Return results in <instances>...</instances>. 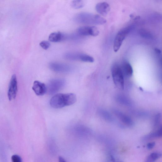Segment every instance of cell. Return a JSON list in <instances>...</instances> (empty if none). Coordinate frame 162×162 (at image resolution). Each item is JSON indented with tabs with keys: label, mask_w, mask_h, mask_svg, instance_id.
Returning <instances> with one entry per match:
<instances>
[{
	"label": "cell",
	"mask_w": 162,
	"mask_h": 162,
	"mask_svg": "<svg viewBox=\"0 0 162 162\" xmlns=\"http://www.w3.org/2000/svg\"><path fill=\"white\" fill-rule=\"evenodd\" d=\"M76 100V96L74 93H58L51 98L50 104L54 109H61L74 104Z\"/></svg>",
	"instance_id": "1"
},
{
	"label": "cell",
	"mask_w": 162,
	"mask_h": 162,
	"mask_svg": "<svg viewBox=\"0 0 162 162\" xmlns=\"http://www.w3.org/2000/svg\"><path fill=\"white\" fill-rule=\"evenodd\" d=\"M74 20L81 24L93 25H102L107 22L106 20L102 16L88 13L78 14L75 16Z\"/></svg>",
	"instance_id": "2"
},
{
	"label": "cell",
	"mask_w": 162,
	"mask_h": 162,
	"mask_svg": "<svg viewBox=\"0 0 162 162\" xmlns=\"http://www.w3.org/2000/svg\"><path fill=\"white\" fill-rule=\"evenodd\" d=\"M112 74L113 81L116 87L120 90L124 88V76L120 65L115 64L112 68Z\"/></svg>",
	"instance_id": "3"
},
{
	"label": "cell",
	"mask_w": 162,
	"mask_h": 162,
	"mask_svg": "<svg viewBox=\"0 0 162 162\" xmlns=\"http://www.w3.org/2000/svg\"><path fill=\"white\" fill-rule=\"evenodd\" d=\"M133 28L132 26H129L122 29L118 33L115 38L113 47L115 52L119 50L126 37Z\"/></svg>",
	"instance_id": "4"
},
{
	"label": "cell",
	"mask_w": 162,
	"mask_h": 162,
	"mask_svg": "<svg viewBox=\"0 0 162 162\" xmlns=\"http://www.w3.org/2000/svg\"><path fill=\"white\" fill-rule=\"evenodd\" d=\"M65 81L63 79H57L52 80L49 82L47 87V92L49 95H53L64 87Z\"/></svg>",
	"instance_id": "5"
},
{
	"label": "cell",
	"mask_w": 162,
	"mask_h": 162,
	"mask_svg": "<svg viewBox=\"0 0 162 162\" xmlns=\"http://www.w3.org/2000/svg\"><path fill=\"white\" fill-rule=\"evenodd\" d=\"M18 91L17 78L16 75L14 74L11 77L8 92V98L10 101L15 98Z\"/></svg>",
	"instance_id": "6"
},
{
	"label": "cell",
	"mask_w": 162,
	"mask_h": 162,
	"mask_svg": "<svg viewBox=\"0 0 162 162\" xmlns=\"http://www.w3.org/2000/svg\"><path fill=\"white\" fill-rule=\"evenodd\" d=\"M77 32L83 37L88 36H98L99 34L98 30L95 26L81 27L78 29Z\"/></svg>",
	"instance_id": "7"
},
{
	"label": "cell",
	"mask_w": 162,
	"mask_h": 162,
	"mask_svg": "<svg viewBox=\"0 0 162 162\" xmlns=\"http://www.w3.org/2000/svg\"><path fill=\"white\" fill-rule=\"evenodd\" d=\"M50 69L56 72L66 73L70 72L72 67L69 65L58 62H53L49 64Z\"/></svg>",
	"instance_id": "8"
},
{
	"label": "cell",
	"mask_w": 162,
	"mask_h": 162,
	"mask_svg": "<svg viewBox=\"0 0 162 162\" xmlns=\"http://www.w3.org/2000/svg\"><path fill=\"white\" fill-rule=\"evenodd\" d=\"M32 90L38 96L43 95L47 92V87L45 84L38 81H35L33 84Z\"/></svg>",
	"instance_id": "9"
},
{
	"label": "cell",
	"mask_w": 162,
	"mask_h": 162,
	"mask_svg": "<svg viewBox=\"0 0 162 162\" xmlns=\"http://www.w3.org/2000/svg\"><path fill=\"white\" fill-rule=\"evenodd\" d=\"M68 35L60 32H53L49 35L48 40L53 42H61L68 40Z\"/></svg>",
	"instance_id": "10"
},
{
	"label": "cell",
	"mask_w": 162,
	"mask_h": 162,
	"mask_svg": "<svg viewBox=\"0 0 162 162\" xmlns=\"http://www.w3.org/2000/svg\"><path fill=\"white\" fill-rule=\"evenodd\" d=\"M95 8L97 12L101 15L106 16L109 13L110 7L107 3L102 2L98 3L96 5Z\"/></svg>",
	"instance_id": "11"
},
{
	"label": "cell",
	"mask_w": 162,
	"mask_h": 162,
	"mask_svg": "<svg viewBox=\"0 0 162 162\" xmlns=\"http://www.w3.org/2000/svg\"><path fill=\"white\" fill-rule=\"evenodd\" d=\"M121 68L124 76L130 77L133 74V70L131 65L128 62L124 61L121 65Z\"/></svg>",
	"instance_id": "12"
},
{
	"label": "cell",
	"mask_w": 162,
	"mask_h": 162,
	"mask_svg": "<svg viewBox=\"0 0 162 162\" xmlns=\"http://www.w3.org/2000/svg\"><path fill=\"white\" fill-rule=\"evenodd\" d=\"M82 53L77 52H69L65 54V59L72 61H80Z\"/></svg>",
	"instance_id": "13"
},
{
	"label": "cell",
	"mask_w": 162,
	"mask_h": 162,
	"mask_svg": "<svg viewBox=\"0 0 162 162\" xmlns=\"http://www.w3.org/2000/svg\"><path fill=\"white\" fill-rule=\"evenodd\" d=\"M162 131L161 128L159 129L157 131L147 135L142 138L143 141H146L152 139L159 137L161 136Z\"/></svg>",
	"instance_id": "14"
},
{
	"label": "cell",
	"mask_w": 162,
	"mask_h": 162,
	"mask_svg": "<svg viewBox=\"0 0 162 162\" xmlns=\"http://www.w3.org/2000/svg\"><path fill=\"white\" fill-rule=\"evenodd\" d=\"M161 156V154L158 152L151 153L147 158L145 162H154Z\"/></svg>",
	"instance_id": "15"
},
{
	"label": "cell",
	"mask_w": 162,
	"mask_h": 162,
	"mask_svg": "<svg viewBox=\"0 0 162 162\" xmlns=\"http://www.w3.org/2000/svg\"><path fill=\"white\" fill-rule=\"evenodd\" d=\"M85 5L84 1L81 0H76L73 1L71 3V7L75 9H79L83 8Z\"/></svg>",
	"instance_id": "16"
},
{
	"label": "cell",
	"mask_w": 162,
	"mask_h": 162,
	"mask_svg": "<svg viewBox=\"0 0 162 162\" xmlns=\"http://www.w3.org/2000/svg\"><path fill=\"white\" fill-rule=\"evenodd\" d=\"M118 114L120 118L124 123L129 126H131L132 125V122L129 117L120 113H118Z\"/></svg>",
	"instance_id": "17"
},
{
	"label": "cell",
	"mask_w": 162,
	"mask_h": 162,
	"mask_svg": "<svg viewBox=\"0 0 162 162\" xmlns=\"http://www.w3.org/2000/svg\"><path fill=\"white\" fill-rule=\"evenodd\" d=\"M80 61L85 62L92 63L94 62V60L93 58L90 56L82 53Z\"/></svg>",
	"instance_id": "18"
},
{
	"label": "cell",
	"mask_w": 162,
	"mask_h": 162,
	"mask_svg": "<svg viewBox=\"0 0 162 162\" xmlns=\"http://www.w3.org/2000/svg\"><path fill=\"white\" fill-rule=\"evenodd\" d=\"M140 33L141 35L143 37L148 39L152 37L151 34L146 30H142L140 31Z\"/></svg>",
	"instance_id": "19"
},
{
	"label": "cell",
	"mask_w": 162,
	"mask_h": 162,
	"mask_svg": "<svg viewBox=\"0 0 162 162\" xmlns=\"http://www.w3.org/2000/svg\"><path fill=\"white\" fill-rule=\"evenodd\" d=\"M40 46L44 49L47 50L49 48L50 46V42L46 41H43L40 43Z\"/></svg>",
	"instance_id": "20"
},
{
	"label": "cell",
	"mask_w": 162,
	"mask_h": 162,
	"mask_svg": "<svg viewBox=\"0 0 162 162\" xmlns=\"http://www.w3.org/2000/svg\"><path fill=\"white\" fill-rule=\"evenodd\" d=\"M11 159L12 162H22L21 158L18 155H13Z\"/></svg>",
	"instance_id": "21"
},
{
	"label": "cell",
	"mask_w": 162,
	"mask_h": 162,
	"mask_svg": "<svg viewBox=\"0 0 162 162\" xmlns=\"http://www.w3.org/2000/svg\"><path fill=\"white\" fill-rule=\"evenodd\" d=\"M155 145V142H153L148 143L147 145V148L149 149L153 148Z\"/></svg>",
	"instance_id": "22"
},
{
	"label": "cell",
	"mask_w": 162,
	"mask_h": 162,
	"mask_svg": "<svg viewBox=\"0 0 162 162\" xmlns=\"http://www.w3.org/2000/svg\"><path fill=\"white\" fill-rule=\"evenodd\" d=\"M59 162H66L64 159L62 157L59 158Z\"/></svg>",
	"instance_id": "23"
},
{
	"label": "cell",
	"mask_w": 162,
	"mask_h": 162,
	"mask_svg": "<svg viewBox=\"0 0 162 162\" xmlns=\"http://www.w3.org/2000/svg\"><path fill=\"white\" fill-rule=\"evenodd\" d=\"M110 159H111V162H122L121 161H115V160L114 158H113V157H112V156H111V157Z\"/></svg>",
	"instance_id": "24"
}]
</instances>
